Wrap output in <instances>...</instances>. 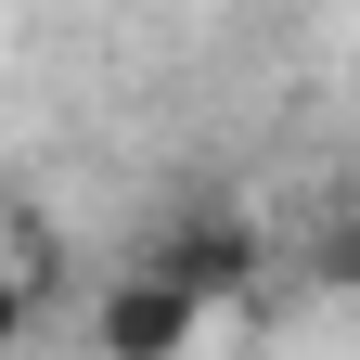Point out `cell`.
Wrapping results in <instances>:
<instances>
[{
  "label": "cell",
  "instance_id": "obj_1",
  "mask_svg": "<svg viewBox=\"0 0 360 360\" xmlns=\"http://www.w3.org/2000/svg\"><path fill=\"white\" fill-rule=\"evenodd\" d=\"M193 322H206V309L180 296V283L129 270V283L103 296V360H180V347H193Z\"/></svg>",
  "mask_w": 360,
  "mask_h": 360
},
{
  "label": "cell",
  "instance_id": "obj_2",
  "mask_svg": "<svg viewBox=\"0 0 360 360\" xmlns=\"http://www.w3.org/2000/svg\"><path fill=\"white\" fill-rule=\"evenodd\" d=\"M0 335H13V270H0Z\"/></svg>",
  "mask_w": 360,
  "mask_h": 360
}]
</instances>
